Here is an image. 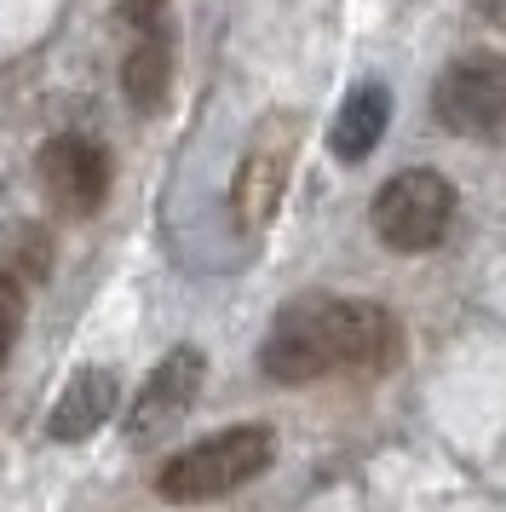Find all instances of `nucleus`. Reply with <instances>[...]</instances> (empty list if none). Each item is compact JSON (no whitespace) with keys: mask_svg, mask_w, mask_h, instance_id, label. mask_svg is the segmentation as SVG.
I'll return each instance as SVG.
<instances>
[{"mask_svg":"<svg viewBox=\"0 0 506 512\" xmlns=\"http://www.w3.org/2000/svg\"><path fill=\"white\" fill-rule=\"evenodd\" d=\"M432 116L460 139H489L506 121V58L501 52H460L432 87Z\"/></svg>","mask_w":506,"mask_h":512,"instance_id":"nucleus-4","label":"nucleus"},{"mask_svg":"<svg viewBox=\"0 0 506 512\" xmlns=\"http://www.w3.org/2000/svg\"><path fill=\"white\" fill-rule=\"evenodd\" d=\"M455 225V185L437 167H403L374 196V236L391 254H426Z\"/></svg>","mask_w":506,"mask_h":512,"instance_id":"nucleus-3","label":"nucleus"},{"mask_svg":"<svg viewBox=\"0 0 506 512\" xmlns=\"http://www.w3.org/2000/svg\"><path fill=\"white\" fill-rule=\"evenodd\" d=\"M386 127H391L386 81H363V87H351V98L340 104V116L328 127V150H334L340 162H363L368 150L386 139Z\"/></svg>","mask_w":506,"mask_h":512,"instance_id":"nucleus-10","label":"nucleus"},{"mask_svg":"<svg viewBox=\"0 0 506 512\" xmlns=\"http://www.w3.org/2000/svg\"><path fill=\"white\" fill-rule=\"evenodd\" d=\"M472 6H478V18L483 24H495L506 35V0H472Z\"/></svg>","mask_w":506,"mask_h":512,"instance_id":"nucleus-13","label":"nucleus"},{"mask_svg":"<svg viewBox=\"0 0 506 512\" xmlns=\"http://www.w3.org/2000/svg\"><path fill=\"white\" fill-rule=\"evenodd\" d=\"M115 403H121V380H115L110 369H81L64 386V397L52 403L46 432L58 443H87L104 420H115Z\"/></svg>","mask_w":506,"mask_h":512,"instance_id":"nucleus-8","label":"nucleus"},{"mask_svg":"<svg viewBox=\"0 0 506 512\" xmlns=\"http://www.w3.org/2000/svg\"><path fill=\"white\" fill-rule=\"evenodd\" d=\"M276 461V432L271 426H230L213 438L179 449L173 461L156 472V495L173 507H202V501H225L242 484L265 478Z\"/></svg>","mask_w":506,"mask_h":512,"instance_id":"nucleus-2","label":"nucleus"},{"mask_svg":"<svg viewBox=\"0 0 506 512\" xmlns=\"http://www.w3.org/2000/svg\"><path fill=\"white\" fill-rule=\"evenodd\" d=\"M23 305H29V288H23L18 271H0V369L18 346V328H23Z\"/></svg>","mask_w":506,"mask_h":512,"instance_id":"nucleus-11","label":"nucleus"},{"mask_svg":"<svg viewBox=\"0 0 506 512\" xmlns=\"http://www.w3.org/2000/svg\"><path fill=\"white\" fill-rule=\"evenodd\" d=\"M35 173H41L46 202L69 219H92L110 196V150L87 133H58V139L41 144L35 156Z\"/></svg>","mask_w":506,"mask_h":512,"instance_id":"nucleus-6","label":"nucleus"},{"mask_svg":"<svg viewBox=\"0 0 506 512\" xmlns=\"http://www.w3.org/2000/svg\"><path fill=\"white\" fill-rule=\"evenodd\" d=\"M161 12H167V0H121V18L133 29H156Z\"/></svg>","mask_w":506,"mask_h":512,"instance_id":"nucleus-12","label":"nucleus"},{"mask_svg":"<svg viewBox=\"0 0 506 512\" xmlns=\"http://www.w3.org/2000/svg\"><path fill=\"white\" fill-rule=\"evenodd\" d=\"M294 139H299V116H271L253 133L248 156L230 179V208L242 219V231H265L276 202L288 190V167H294Z\"/></svg>","mask_w":506,"mask_h":512,"instance_id":"nucleus-5","label":"nucleus"},{"mask_svg":"<svg viewBox=\"0 0 506 512\" xmlns=\"http://www.w3.org/2000/svg\"><path fill=\"white\" fill-rule=\"evenodd\" d=\"M167 87H173V29H138L133 52L121 58V93L138 116H156L167 104Z\"/></svg>","mask_w":506,"mask_h":512,"instance_id":"nucleus-9","label":"nucleus"},{"mask_svg":"<svg viewBox=\"0 0 506 512\" xmlns=\"http://www.w3.org/2000/svg\"><path fill=\"white\" fill-rule=\"evenodd\" d=\"M202 374H207V357L196 346H173L161 357L156 369L144 374V386L133 397V415H127V438L133 443H156L179 426L196 397H202Z\"/></svg>","mask_w":506,"mask_h":512,"instance_id":"nucleus-7","label":"nucleus"},{"mask_svg":"<svg viewBox=\"0 0 506 512\" xmlns=\"http://www.w3.org/2000/svg\"><path fill=\"white\" fill-rule=\"evenodd\" d=\"M403 328L386 305L345 300V294H305L276 311L271 334L259 346V374L276 386H305L322 374H380L397 363Z\"/></svg>","mask_w":506,"mask_h":512,"instance_id":"nucleus-1","label":"nucleus"}]
</instances>
